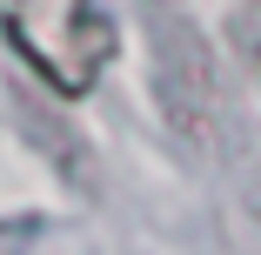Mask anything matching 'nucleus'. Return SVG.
<instances>
[{
  "instance_id": "2",
  "label": "nucleus",
  "mask_w": 261,
  "mask_h": 255,
  "mask_svg": "<svg viewBox=\"0 0 261 255\" xmlns=\"http://www.w3.org/2000/svg\"><path fill=\"white\" fill-rule=\"evenodd\" d=\"M248 54H254V67H261V7L248 14Z\"/></svg>"
},
{
  "instance_id": "1",
  "label": "nucleus",
  "mask_w": 261,
  "mask_h": 255,
  "mask_svg": "<svg viewBox=\"0 0 261 255\" xmlns=\"http://www.w3.org/2000/svg\"><path fill=\"white\" fill-rule=\"evenodd\" d=\"M0 34L61 101L94 94V81L121 54V27L100 0H0Z\"/></svg>"
}]
</instances>
